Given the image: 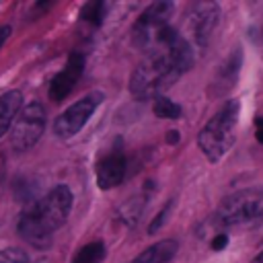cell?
Masks as SVG:
<instances>
[{
    "label": "cell",
    "mask_w": 263,
    "mask_h": 263,
    "mask_svg": "<svg viewBox=\"0 0 263 263\" xmlns=\"http://www.w3.org/2000/svg\"><path fill=\"white\" fill-rule=\"evenodd\" d=\"M72 208V193L66 185L53 187L45 197L31 203L18 218V234L37 249H45L53 232L68 220Z\"/></svg>",
    "instance_id": "cell-1"
},
{
    "label": "cell",
    "mask_w": 263,
    "mask_h": 263,
    "mask_svg": "<svg viewBox=\"0 0 263 263\" xmlns=\"http://www.w3.org/2000/svg\"><path fill=\"white\" fill-rule=\"evenodd\" d=\"M181 74L183 70L175 64V60L166 49L150 51L132 72L129 90L140 101H148V99L156 101L166 88H171L179 80Z\"/></svg>",
    "instance_id": "cell-2"
},
{
    "label": "cell",
    "mask_w": 263,
    "mask_h": 263,
    "mask_svg": "<svg viewBox=\"0 0 263 263\" xmlns=\"http://www.w3.org/2000/svg\"><path fill=\"white\" fill-rule=\"evenodd\" d=\"M238 113H240L238 101H234V99L226 101V105L201 127L199 136H197V144H199L201 152L208 156V160L218 162L232 148L234 138H236Z\"/></svg>",
    "instance_id": "cell-3"
},
{
    "label": "cell",
    "mask_w": 263,
    "mask_h": 263,
    "mask_svg": "<svg viewBox=\"0 0 263 263\" xmlns=\"http://www.w3.org/2000/svg\"><path fill=\"white\" fill-rule=\"evenodd\" d=\"M261 210H263V187H251L228 195L218 208V218L222 224H242L255 220Z\"/></svg>",
    "instance_id": "cell-4"
},
{
    "label": "cell",
    "mask_w": 263,
    "mask_h": 263,
    "mask_svg": "<svg viewBox=\"0 0 263 263\" xmlns=\"http://www.w3.org/2000/svg\"><path fill=\"white\" fill-rule=\"evenodd\" d=\"M45 129V109L39 103H29L21 109L10 129V146L14 152H25L37 144Z\"/></svg>",
    "instance_id": "cell-5"
},
{
    "label": "cell",
    "mask_w": 263,
    "mask_h": 263,
    "mask_svg": "<svg viewBox=\"0 0 263 263\" xmlns=\"http://www.w3.org/2000/svg\"><path fill=\"white\" fill-rule=\"evenodd\" d=\"M173 12H175V4H173V2L160 0V2L150 4V6L140 14V18H138L136 25H134V39H136V45L142 47V49L148 53V49H150L152 43H154V37H156L164 27H168V18L173 16Z\"/></svg>",
    "instance_id": "cell-6"
},
{
    "label": "cell",
    "mask_w": 263,
    "mask_h": 263,
    "mask_svg": "<svg viewBox=\"0 0 263 263\" xmlns=\"http://www.w3.org/2000/svg\"><path fill=\"white\" fill-rule=\"evenodd\" d=\"M101 101H103V92L95 90V92H88L82 99H78L66 111H62V115H58V119L53 123L55 136L58 138H72V136H76L84 127V123L90 119V115L97 111Z\"/></svg>",
    "instance_id": "cell-7"
},
{
    "label": "cell",
    "mask_w": 263,
    "mask_h": 263,
    "mask_svg": "<svg viewBox=\"0 0 263 263\" xmlns=\"http://www.w3.org/2000/svg\"><path fill=\"white\" fill-rule=\"evenodd\" d=\"M220 21V6L216 2H197L187 18V27L191 31L193 41L199 47H205L214 35V29Z\"/></svg>",
    "instance_id": "cell-8"
},
{
    "label": "cell",
    "mask_w": 263,
    "mask_h": 263,
    "mask_svg": "<svg viewBox=\"0 0 263 263\" xmlns=\"http://www.w3.org/2000/svg\"><path fill=\"white\" fill-rule=\"evenodd\" d=\"M82 70H84V55L82 53H70L68 62H66V68L58 76H53V80L49 84V99L51 101L66 99L72 92V88H74L76 80L80 78Z\"/></svg>",
    "instance_id": "cell-9"
},
{
    "label": "cell",
    "mask_w": 263,
    "mask_h": 263,
    "mask_svg": "<svg viewBox=\"0 0 263 263\" xmlns=\"http://www.w3.org/2000/svg\"><path fill=\"white\" fill-rule=\"evenodd\" d=\"M125 175V156L119 148H113L97 164V185L101 189H113L123 181Z\"/></svg>",
    "instance_id": "cell-10"
},
{
    "label": "cell",
    "mask_w": 263,
    "mask_h": 263,
    "mask_svg": "<svg viewBox=\"0 0 263 263\" xmlns=\"http://www.w3.org/2000/svg\"><path fill=\"white\" fill-rule=\"evenodd\" d=\"M177 249H179L177 240L164 238V240H158L156 245H150L148 249H144L134 259V263H166L177 255Z\"/></svg>",
    "instance_id": "cell-11"
},
{
    "label": "cell",
    "mask_w": 263,
    "mask_h": 263,
    "mask_svg": "<svg viewBox=\"0 0 263 263\" xmlns=\"http://www.w3.org/2000/svg\"><path fill=\"white\" fill-rule=\"evenodd\" d=\"M23 107V92L8 90L0 97V138L10 129V123L16 119Z\"/></svg>",
    "instance_id": "cell-12"
},
{
    "label": "cell",
    "mask_w": 263,
    "mask_h": 263,
    "mask_svg": "<svg viewBox=\"0 0 263 263\" xmlns=\"http://www.w3.org/2000/svg\"><path fill=\"white\" fill-rule=\"evenodd\" d=\"M240 62H242V51H240V47H236L228 55V60L222 64L220 72H218L216 82L220 84V90H226V88H230L234 84V80H236V76L240 72Z\"/></svg>",
    "instance_id": "cell-13"
},
{
    "label": "cell",
    "mask_w": 263,
    "mask_h": 263,
    "mask_svg": "<svg viewBox=\"0 0 263 263\" xmlns=\"http://www.w3.org/2000/svg\"><path fill=\"white\" fill-rule=\"evenodd\" d=\"M107 255V249L101 240L88 242L84 247H80V251L72 257V263H101Z\"/></svg>",
    "instance_id": "cell-14"
},
{
    "label": "cell",
    "mask_w": 263,
    "mask_h": 263,
    "mask_svg": "<svg viewBox=\"0 0 263 263\" xmlns=\"http://www.w3.org/2000/svg\"><path fill=\"white\" fill-rule=\"evenodd\" d=\"M144 203H146V199L140 197V195H138V197H132L129 201H125V203L121 205V210H119V218H121V222L127 224V226H134V224L140 220V216H142Z\"/></svg>",
    "instance_id": "cell-15"
},
{
    "label": "cell",
    "mask_w": 263,
    "mask_h": 263,
    "mask_svg": "<svg viewBox=\"0 0 263 263\" xmlns=\"http://www.w3.org/2000/svg\"><path fill=\"white\" fill-rule=\"evenodd\" d=\"M152 111H154V115L160 117V119H179L181 113H183L181 107H179L175 101L166 99V97H158V99L154 101V105H152Z\"/></svg>",
    "instance_id": "cell-16"
},
{
    "label": "cell",
    "mask_w": 263,
    "mask_h": 263,
    "mask_svg": "<svg viewBox=\"0 0 263 263\" xmlns=\"http://www.w3.org/2000/svg\"><path fill=\"white\" fill-rule=\"evenodd\" d=\"M80 16L92 25H101L103 23V16H105V4L103 2H86L82 6V12Z\"/></svg>",
    "instance_id": "cell-17"
},
{
    "label": "cell",
    "mask_w": 263,
    "mask_h": 263,
    "mask_svg": "<svg viewBox=\"0 0 263 263\" xmlns=\"http://www.w3.org/2000/svg\"><path fill=\"white\" fill-rule=\"evenodd\" d=\"M0 263H29V255L16 247L2 249L0 251Z\"/></svg>",
    "instance_id": "cell-18"
},
{
    "label": "cell",
    "mask_w": 263,
    "mask_h": 263,
    "mask_svg": "<svg viewBox=\"0 0 263 263\" xmlns=\"http://www.w3.org/2000/svg\"><path fill=\"white\" fill-rule=\"evenodd\" d=\"M171 210H173V201H166V203H164V208L158 212V216H156V218L150 222V226H148V232H150V234H154V232H156V230H158V228H160V226H162V224L168 220Z\"/></svg>",
    "instance_id": "cell-19"
},
{
    "label": "cell",
    "mask_w": 263,
    "mask_h": 263,
    "mask_svg": "<svg viewBox=\"0 0 263 263\" xmlns=\"http://www.w3.org/2000/svg\"><path fill=\"white\" fill-rule=\"evenodd\" d=\"M212 249L214 251H222V249H226V245H228V234H224V232H218L214 238H212Z\"/></svg>",
    "instance_id": "cell-20"
},
{
    "label": "cell",
    "mask_w": 263,
    "mask_h": 263,
    "mask_svg": "<svg viewBox=\"0 0 263 263\" xmlns=\"http://www.w3.org/2000/svg\"><path fill=\"white\" fill-rule=\"evenodd\" d=\"M255 136H257V140L263 144V117H257V119H255Z\"/></svg>",
    "instance_id": "cell-21"
},
{
    "label": "cell",
    "mask_w": 263,
    "mask_h": 263,
    "mask_svg": "<svg viewBox=\"0 0 263 263\" xmlns=\"http://www.w3.org/2000/svg\"><path fill=\"white\" fill-rule=\"evenodd\" d=\"M10 33H12L10 25H2V27H0V47H2V45H4V41L10 37Z\"/></svg>",
    "instance_id": "cell-22"
},
{
    "label": "cell",
    "mask_w": 263,
    "mask_h": 263,
    "mask_svg": "<svg viewBox=\"0 0 263 263\" xmlns=\"http://www.w3.org/2000/svg\"><path fill=\"white\" fill-rule=\"evenodd\" d=\"M177 142H179V132L177 129H171L166 134V144H177Z\"/></svg>",
    "instance_id": "cell-23"
},
{
    "label": "cell",
    "mask_w": 263,
    "mask_h": 263,
    "mask_svg": "<svg viewBox=\"0 0 263 263\" xmlns=\"http://www.w3.org/2000/svg\"><path fill=\"white\" fill-rule=\"evenodd\" d=\"M255 220H257V222H259V228H261V230H263V210H261V212H259V216H257V218H255Z\"/></svg>",
    "instance_id": "cell-24"
},
{
    "label": "cell",
    "mask_w": 263,
    "mask_h": 263,
    "mask_svg": "<svg viewBox=\"0 0 263 263\" xmlns=\"http://www.w3.org/2000/svg\"><path fill=\"white\" fill-rule=\"evenodd\" d=\"M253 263H263V251H261V253H259V255L253 259Z\"/></svg>",
    "instance_id": "cell-25"
}]
</instances>
